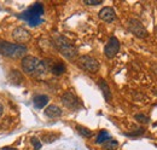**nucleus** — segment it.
Here are the masks:
<instances>
[{
    "instance_id": "nucleus-13",
    "label": "nucleus",
    "mask_w": 157,
    "mask_h": 150,
    "mask_svg": "<svg viewBox=\"0 0 157 150\" xmlns=\"http://www.w3.org/2000/svg\"><path fill=\"white\" fill-rule=\"evenodd\" d=\"M98 85L99 87H100V90H101V92H103V94H104L105 101L110 102V99H111V91H110V87H109L108 82L104 79H100L98 81Z\"/></svg>"
},
{
    "instance_id": "nucleus-15",
    "label": "nucleus",
    "mask_w": 157,
    "mask_h": 150,
    "mask_svg": "<svg viewBox=\"0 0 157 150\" xmlns=\"http://www.w3.org/2000/svg\"><path fill=\"white\" fill-rule=\"evenodd\" d=\"M109 140H111V136H110L109 132L104 131V130L99 132L97 138H96V143H97V144H104V143H106V142H109Z\"/></svg>"
},
{
    "instance_id": "nucleus-7",
    "label": "nucleus",
    "mask_w": 157,
    "mask_h": 150,
    "mask_svg": "<svg viewBox=\"0 0 157 150\" xmlns=\"http://www.w3.org/2000/svg\"><path fill=\"white\" fill-rule=\"evenodd\" d=\"M118 50H120V41L115 37H111L109 39L108 44L104 47V53L108 58H113L117 55Z\"/></svg>"
},
{
    "instance_id": "nucleus-8",
    "label": "nucleus",
    "mask_w": 157,
    "mask_h": 150,
    "mask_svg": "<svg viewBox=\"0 0 157 150\" xmlns=\"http://www.w3.org/2000/svg\"><path fill=\"white\" fill-rule=\"evenodd\" d=\"M62 103L68 107L69 109H76L78 105H80V102H78V98L73 93V92H65L62 96Z\"/></svg>"
},
{
    "instance_id": "nucleus-14",
    "label": "nucleus",
    "mask_w": 157,
    "mask_h": 150,
    "mask_svg": "<svg viewBox=\"0 0 157 150\" xmlns=\"http://www.w3.org/2000/svg\"><path fill=\"white\" fill-rule=\"evenodd\" d=\"M33 103H34V107L36 109H41L48 103V97L46 94H38V96L34 97Z\"/></svg>"
},
{
    "instance_id": "nucleus-18",
    "label": "nucleus",
    "mask_w": 157,
    "mask_h": 150,
    "mask_svg": "<svg viewBox=\"0 0 157 150\" xmlns=\"http://www.w3.org/2000/svg\"><path fill=\"white\" fill-rule=\"evenodd\" d=\"M134 117H136V120H137L138 122H140V124H147L150 121V119L146 115H144V114H137Z\"/></svg>"
},
{
    "instance_id": "nucleus-12",
    "label": "nucleus",
    "mask_w": 157,
    "mask_h": 150,
    "mask_svg": "<svg viewBox=\"0 0 157 150\" xmlns=\"http://www.w3.org/2000/svg\"><path fill=\"white\" fill-rule=\"evenodd\" d=\"M45 115L50 119H56V117H59L62 115V109L57 107V105H48L46 109H45Z\"/></svg>"
},
{
    "instance_id": "nucleus-9",
    "label": "nucleus",
    "mask_w": 157,
    "mask_h": 150,
    "mask_svg": "<svg viewBox=\"0 0 157 150\" xmlns=\"http://www.w3.org/2000/svg\"><path fill=\"white\" fill-rule=\"evenodd\" d=\"M46 65H47V69L51 70V73L55 75H62L65 73V64L60 61H47L46 62Z\"/></svg>"
},
{
    "instance_id": "nucleus-10",
    "label": "nucleus",
    "mask_w": 157,
    "mask_h": 150,
    "mask_svg": "<svg viewBox=\"0 0 157 150\" xmlns=\"http://www.w3.org/2000/svg\"><path fill=\"white\" fill-rule=\"evenodd\" d=\"M12 37H13V39H15L17 42H27V41L30 40L32 35H30V33H29L27 29H24V28H22V27H18V28H16V29L13 30Z\"/></svg>"
},
{
    "instance_id": "nucleus-5",
    "label": "nucleus",
    "mask_w": 157,
    "mask_h": 150,
    "mask_svg": "<svg viewBox=\"0 0 157 150\" xmlns=\"http://www.w3.org/2000/svg\"><path fill=\"white\" fill-rule=\"evenodd\" d=\"M78 65L88 73H97L100 68L98 61L91 56H81L78 59Z\"/></svg>"
},
{
    "instance_id": "nucleus-17",
    "label": "nucleus",
    "mask_w": 157,
    "mask_h": 150,
    "mask_svg": "<svg viewBox=\"0 0 157 150\" xmlns=\"http://www.w3.org/2000/svg\"><path fill=\"white\" fill-rule=\"evenodd\" d=\"M103 148H104L105 150H117L118 143L116 142V140L111 139V140H109V142L104 143V144H103Z\"/></svg>"
},
{
    "instance_id": "nucleus-6",
    "label": "nucleus",
    "mask_w": 157,
    "mask_h": 150,
    "mask_svg": "<svg viewBox=\"0 0 157 150\" xmlns=\"http://www.w3.org/2000/svg\"><path fill=\"white\" fill-rule=\"evenodd\" d=\"M128 29H129L131 33H133L136 37L140 38V39L147 37V30H146V28H145L138 19L133 18L128 21Z\"/></svg>"
},
{
    "instance_id": "nucleus-22",
    "label": "nucleus",
    "mask_w": 157,
    "mask_h": 150,
    "mask_svg": "<svg viewBox=\"0 0 157 150\" xmlns=\"http://www.w3.org/2000/svg\"><path fill=\"white\" fill-rule=\"evenodd\" d=\"M1 150H17V149H7V148H4V149H1Z\"/></svg>"
},
{
    "instance_id": "nucleus-11",
    "label": "nucleus",
    "mask_w": 157,
    "mask_h": 150,
    "mask_svg": "<svg viewBox=\"0 0 157 150\" xmlns=\"http://www.w3.org/2000/svg\"><path fill=\"white\" fill-rule=\"evenodd\" d=\"M99 18L103 19L104 22L110 23V22H114V21H115L116 14H115V11H114L113 7L106 6V7H103V9L99 11Z\"/></svg>"
},
{
    "instance_id": "nucleus-19",
    "label": "nucleus",
    "mask_w": 157,
    "mask_h": 150,
    "mask_svg": "<svg viewBox=\"0 0 157 150\" xmlns=\"http://www.w3.org/2000/svg\"><path fill=\"white\" fill-rule=\"evenodd\" d=\"M30 142H32V144H33V147H34V149L35 150H39L40 148H41V142L39 140V138H36V137H32Z\"/></svg>"
},
{
    "instance_id": "nucleus-4",
    "label": "nucleus",
    "mask_w": 157,
    "mask_h": 150,
    "mask_svg": "<svg viewBox=\"0 0 157 150\" xmlns=\"http://www.w3.org/2000/svg\"><path fill=\"white\" fill-rule=\"evenodd\" d=\"M55 44L56 47L58 49V51L68 59H73L78 55V51L75 49V46L67 39V38L62 37V35H57L55 39Z\"/></svg>"
},
{
    "instance_id": "nucleus-21",
    "label": "nucleus",
    "mask_w": 157,
    "mask_h": 150,
    "mask_svg": "<svg viewBox=\"0 0 157 150\" xmlns=\"http://www.w3.org/2000/svg\"><path fill=\"white\" fill-rule=\"evenodd\" d=\"M2 112H4V107L0 104V117H1V115H2Z\"/></svg>"
},
{
    "instance_id": "nucleus-23",
    "label": "nucleus",
    "mask_w": 157,
    "mask_h": 150,
    "mask_svg": "<svg viewBox=\"0 0 157 150\" xmlns=\"http://www.w3.org/2000/svg\"><path fill=\"white\" fill-rule=\"evenodd\" d=\"M156 32H157V26H156Z\"/></svg>"
},
{
    "instance_id": "nucleus-3",
    "label": "nucleus",
    "mask_w": 157,
    "mask_h": 150,
    "mask_svg": "<svg viewBox=\"0 0 157 150\" xmlns=\"http://www.w3.org/2000/svg\"><path fill=\"white\" fill-rule=\"evenodd\" d=\"M0 53L10 58H21L27 53V47L21 44H12L0 40Z\"/></svg>"
},
{
    "instance_id": "nucleus-2",
    "label": "nucleus",
    "mask_w": 157,
    "mask_h": 150,
    "mask_svg": "<svg viewBox=\"0 0 157 150\" xmlns=\"http://www.w3.org/2000/svg\"><path fill=\"white\" fill-rule=\"evenodd\" d=\"M42 15H44V5L40 2H35L34 5L28 7L22 15H20V17L23 21H25L29 26L36 27L44 22V19L41 18Z\"/></svg>"
},
{
    "instance_id": "nucleus-1",
    "label": "nucleus",
    "mask_w": 157,
    "mask_h": 150,
    "mask_svg": "<svg viewBox=\"0 0 157 150\" xmlns=\"http://www.w3.org/2000/svg\"><path fill=\"white\" fill-rule=\"evenodd\" d=\"M22 68L28 75L41 76L46 73L47 65H46V62L41 61L36 57L27 56L22 59Z\"/></svg>"
},
{
    "instance_id": "nucleus-20",
    "label": "nucleus",
    "mask_w": 157,
    "mask_h": 150,
    "mask_svg": "<svg viewBox=\"0 0 157 150\" xmlns=\"http://www.w3.org/2000/svg\"><path fill=\"white\" fill-rule=\"evenodd\" d=\"M86 5H100L101 0H85L83 1Z\"/></svg>"
},
{
    "instance_id": "nucleus-16",
    "label": "nucleus",
    "mask_w": 157,
    "mask_h": 150,
    "mask_svg": "<svg viewBox=\"0 0 157 150\" xmlns=\"http://www.w3.org/2000/svg\"><path fill=\"white\" fill-rule=\"evenodd\" d=\"M76 130L85 138H91L93 136V132L91 131V130H88V128H86V127H83V126H76Z\"/></svg>"
}]
</instances>
